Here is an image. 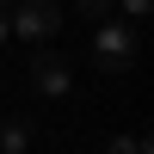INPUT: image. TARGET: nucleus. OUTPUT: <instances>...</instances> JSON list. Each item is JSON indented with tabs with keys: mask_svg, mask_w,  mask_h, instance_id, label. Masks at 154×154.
<instances>
[{
	"mask_svg": "<svg viewBox=\"0 0 154 154\" xmlns=\"http://www.w3.org/2000/svg\"><path fill=\"white\" fill-rule=\"evenodd\" d=\"M148 6H154V0H123V12H130V19H148Z\"/></svg>",
	"mask_w": 154,
	"mask_h": 154,
	"instance_id": "0eeeda50",
	"label": "nucleus"
},
{
	"mask_svg": "<svg viewBox=\"0 0 154 154\" xmlns=\"http://www.w3.org/2000/svg\"><path fill=\"white\" fill-rule=\"evenodd\" d=\"M105 154H148V136H111Z\"/></svg>",
	"mask_w": 154,
	"mask_h": 154,
	"instance_id": "423d86ee",
	"label": "nucleus"
},
{
	"mask_svg": "<svg viewBox=\"0 0 154 154\" xmlns=\"http://www.w3.org/2000/svg\"><path fill=\"white\" fill-rule=\"evenodd\" d=\"M93 62H99V74H130V68H136V25H117V12L99 19Z\"/></svg>",
	"mask_w": 154,
	"mask_h": 154,
	"instance_id": "f257e3e1",
	"label": "nucleus"
},
{
	"mask_svg": "<svg viewBox=\"0 0 154 154\" xmlns=\"http://www.w3.org/2000/svg\"><path fill=\"white\" fill-rule=\"evenodd\" d=\"M25 148H31V123H25V117H6V123H0V154H25Z\"/></svg>",
	"mask_w": 154,
	"mask_h": 154,
	"instance_id": "20e7f679",
	"label": "nucleus"
},
{
	"mask_svg": "<svg viewBox=\"0 0 154 154\" xmlns=\"http://www.w3.org/2000/svg\"><path fill=\"white\" fill-rule=\"evenodd\" d=\"M68 80H74V74H68V62H62V56H49V49H43V56H31V86H37V93L62 99V93H68Z\"/></svg>",
	"mask_w": 154,
	"mask_h": 154,
	"instance_id": "7ed1b4c3",
	"label": "nucleus"
},
{
	"mask_svg": "<svg viewBox=\"0 0 154 154\" xmlns=\"http://www.w3.org/2000/svg\"><path fill=\"white\" fill-rule=\"evenodd\" d=\"M6 37H12V31H6V12H0V43H6Z\"/></svg>",
	"mask_w": 154,
	"mask_h": 154,
	"instance_id": "6e6552de",
	"label": "nucleus"
},
{
	"mask_svg": "<svg viewBox=\"0 0 154 154\" xmlns=\"http://www.w3.org/2000/svg\"><path fill=\"white\" fill-rule=\"evenodd\" d=\"M74 12H80V19H111V12H117V0H74Z\"/></svg>",
	"mask_w": 154,
	"mask_h": 154,
	"instance_id": "39448f33",
	"label": "nucleus"
},
{
	"mask_svg": "<svg viewBox=\"0 0 154 154\" xmlns=\"http://www.w3.org/2000/svg\"><path fill=\"white\" fill-rule=\"evenodd\" d=\"M6 31L12 37H56L62 31V6L56 0H12V12H6Z\"/></svg>",
	"mask_w": 154,
	"mask_h": 154,
	"instance_id": "f03ea898",
	"label": "nucleus"
}]
</instances>
